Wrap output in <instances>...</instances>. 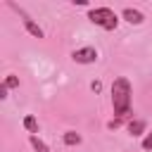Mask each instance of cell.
I'll list each match as a JSON object with an SVG mask.
<instances>
[{"label": "cell", "instance_id": "cell-1", "mask_svg": "<svg viewBox=\"0 0 152 152\" xmlns=\"http://www.w3.org/2000/svg\"><path fill=\"white\" fill-rule=\"evenodd\" d=\"M131 95H133V90H131L128 78H124V76L114 78V83H112V109H114L116 116H124V114L131 112Z\"/></svg>", "mask_w": 152, "mask_h": 152}, {"label": "cell", "instance_id": "cell-2", "mask_svg": "<svg viewBox=\"0 0 152 152\" xmlns=\"http://www.w3.org/2000/svg\"><path fill=\"white\" fill-rule=\"evenodd\" d=\"M88 19H90L93 24L102 26L104 31H114V28L119 26V17H116L114 10H109V7H95V10H90V12H88Z\"/></svg>", "mask_w": 152, "mask_h": 152}, {"label": "cell", "instance_id": "cell-3", "mask_svg": "<svg viewBox=\"0 0 152 152\" xmlns=\"http://www.w3.org/2000/svg\"><path fill=\"white\" fill-rule=\"evenodd\" d=\"M71 59H74L76 64H93V62L97 59V50H95V48H81V50H74Z\"/></svg>", "mask_w": 152, "mask_h": 152}, {"label": "cell", "instance_id": "cell-4", "mask_svg": "<svg viewBox=\"0 0 152 152\" xmlns=\"http://www.w3.org/2000/svg\"><path fill=\"white\" fill-rule=\"evenodd\" d=\"M12 7H14V10H17L19 14H21V19H24V26H26V31H28L31 36H36V38H43V28H40V26H38V24H36V21H33V19H31V17H28V14H26V12L21 10V7H17V5H12Z\"/></svg>", "mask_w": 152, "mask_h": 152}, {"label": "cell", "instance_id": "cell-5", "mask_svg": "<svg viewBox=\"0 0 152 152\" xmlns=\"http://www.w3.org/2000/svg\"><path fill=\"white\" fill-rule=\"evenodd\" d=\"M121 17H124L128 24H135V26H138V24H142V19H145V17H142V12H138V10H133V7H126V10L121 12Z\"/></svg>", "mask_w": 152, "mask_h": 152}, {"label": "cell", "instance_id": "cell-6", "mask_svg": "<svg viewBox=\"0 0 152 152\" xmlns=\"http://www.w3.org/2000/svg\"><path fill=\"white\" fill-rule=\"evenodd\" d=\"M142 131H145V121L135 119V121H131V124H128V133H131V135H140Z\"/></svg>", "mask_w": 152, "mask_h": 152}, {"label": "cell", "instance_id": "cell-7", "mask_svg": "<svg viewBox=\"0 0 152 152\" xmlns=\"http://www.w3.org/2000/svg\"><path fill=\"white\" fill-rule=\"evenodd\" d=\"M28 142H31V147H33L36 152H50V150H48V145H45L38 135H31V138H28Z\"/></svg>", "mask_w": 152, "mask_h": 152}, {"label": "cell", "instance_id": "cell-8", "mask_svg": "<svg viewBox=\"0 0 152 152\" xmlns=\"http://www.w3.org/2000/svg\"><path fill=\"white\" fill-rule=\"evenodd\" d=\"M64 142H66V145H78V142H81V135H78L76 131H66V133H64Z\"/></svg>", "mask_w": 152, "mask_h": 152}, {"label": "cell", "instance_id": "cell-9", "mask_svg": "<svg viewBox=\"0 0 152 152\" xmlns=\"http://www.w3.org/2000/svg\"><path fill=\"white\" fill-rule=\"evenodd\" d=\"M24 128L31 131V135H33V133H38V121H36L33 116H26V119H24Z\"/></svg>", "mask_w": 152, "mask_h": 152}, {"label": "cell", "instance_id": "cell-10", "mask_svg": "<svg viewBox=\"0 0 152 152\" xmlns=\"http://www.w3.org/2000/svg\"><path fill=\"white\" fill-rule=\"evenodd\" d=\"M5 86H7V88H17V86H19V78H17V76H7V78H5Z\"/></svg>", "mask_w": 152, "mask_h": 152}, {"label": "cell", "instance_id": "cell-11", "mask_svg": "<svg viewBox=\"0 0 152 152\" xmlns=\"http://www.w3.org/2000/svg\"><path fill=\"white\" fill-rule=\"evenodd\" d=\"M142 150H152V131L142 138Z\"/></svg>", "mask_w": 152, "mask_h": 152}, {"label": "cell", "instance_id": "cell-12", "mask_svg": "<svg viewBox=\"0 0 152 152\" xmlns=\"http://www.w3.org/2000/svg\"><path fill=\"white\" fill-rule=\"evenodd\" d=\"M7 90H10V88H7V86H5V83H2V86H0V97H2V100H5V97H7Z\"/></svg>", "mask_w": 152, "mask_h": 152}, {"label": "cell", "instance_id": "cell-13", "mask_svg": "<svg viewBox=\"0 0 152 152\" xmlns=\"http://www.w3.org/2000/svg\"><path fill=\"white\" fill-rule=\"evenodd\" d=\"M90 88H93V90H95V93H97V90H100V88H102V83H100V81H93V83H90Z\"/></svg>", "mask_w": 152, "mask_h": 152}, {"label": "cell", "instance_id": "cell-14", "mask_svg": "<svg viewBox=\"0 0 152 152\" xmlns=\"http://www.w3.org/2000/svg\"><path fill=\"white\" fill-rule=\"evenodd\" d=\"M119 124H121V121H119V119H114V121H109V124H107V126H109V128H116V126H119Z\"/></svg>", "mask_w": 152, "mask_h": 152}]
</instances>
